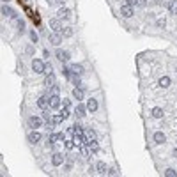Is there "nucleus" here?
Wrapping results in <instances>:
<instances>
[{"instance_id": "37", "label": "nucleus", "mask_w": 177, "mask_h": 177, "mask_svg": "<svg viewBox=\"0 0 177 177\" xmlns=\"http://www.w3.org/2000/svg\"><path fill=\"white\" fill-rule=\"evenodd\" d=\"M16 23H18V28H20L21 32H23V28H25V23H23L21 20H16Z\"/></svg>"}, {"instance_id": "15", "label": "nucleus", "mask_w": 177, "mask_h": 177, "mask_svg": "<svg viewBox=\"0 0 177 177\" xmlns=\"http://www.w3.org/2000/svg\"><path fill=\"white\" fill-rule=\"evenodd\" d=\"M87 110H89V112H96V110H98V101L94 98L87 101Z\"/></svg>"}, {"instance_id": "8", "label": "nucleus", "mask_w": 177, "mask_h": 177, "mask_svg": "<svg viewBox=\"0 0 177 177\" xmlns=\"http://www.w3.org/2000/svg\"><path fill=\"white\" fill-rule=\"evenodd\" d=\"M69 69H71V76H81V73H83V67L80 64H73Z\"/></svg>"}, {"instance_id": "36", "label": "nucleus", "mask_w": 177, "mask_h": 177, "mask_svg": "<svg viewBox=\"0 0 177 177\" xmlns=\"http://www.w3.org/2000/svg\"><path fill=\"white\" fill-rule=\"evenodd\" d=\"M62 106H64V108H69V106H71V101H69V99H64V101H62Z\"/></svg>"}, {"instance_id": "13", "label": "nucleus", "mask_w": 177, "mask_h": 177, "mask_svg": "<svg viewBox=\"0 0 177 177\" xmlns=\"http://www.w3.org/2000/svg\"><path fill=\"white\" fill-rule=\"evenodd\" d=\"M52 163H53L55 167L62 165V163H64V156H62L60 152H55V154H53V158H52Z\"/></svg>"}, {"instance_id": "11", "label": "nucleus", "mask_w": 177, "mask_h": 177, "mask_svg": "<svg viewBox=\"0 0 177 177\" xmlns=\"http://www.w3.org/2000/svg\"><path fill=\"white\" fill-rule=\"evenodd\" d=\"M27 138H28V142H30V143H37V142L41 140V135L34 129L32 133H28V137H27Z\"/></svg>"}, {"instance_id": "23", "label": "nucleus", "mask_w": 177, "mask_h": 177, "mask_svg": "<svg viewBox=\"0 0 177 177\" xmlns=\"http://www.w3.org/2000/svg\"><path fill=\"white\" fill-rule=\"evenodd\" d=\"M85 112H87V106H83V105H78V106H76V115H78V117H83Z\"/></svg>"}, {"instance_id": "16", "label": "nucleus", "mask_w": 177, "mask_h": 177, "mask_svg": "<svg viewBox=\"0 0 177 177\" xmlns=\"http://www.w3.org/2000/svg\"><path fill=\"white\" fill-rule=\"evenodd\" d=\"M154 142H156V143H165V142H167V137H165L161 131H156V133H154Z\"/></svg>"}, {"instance_id": "18", "label": "nucleus", "mask_w": 177, "mask_h": 177, "mask_svg": "<svg viewBox=\"0 0 177 177\" xmlns=\"http://www.w3.org/2000/svg\"><path fill=\"white\" fill-rule=\"evenodd\" d=\"M158 83H159L161 89H167V87H170V78H168V76H161Z\"/></svg>"}, {"instance_id": "24", "label": "nucleus", "mask_w": 177, "mask_h": 177, "mask_svg": "<svg viewBox=\"0 0 177 177\" xmlns=\"http://www.w3.org/2000/svg\"><path fill=\"white\" fill-rule=\"evenodd\" d=\"M98 172L99 174H108V168H106V165H105L103 161H99L98 163Z\"/></svg>"}, {"instance_id": "12", "label": "nucleus", "mask_w": 177, "mask_h": 177, "mask_svg": "<svg viewBox=\"0 0 177 177\" xmlns=\"http://www.w3.org/2000/svg\"><path fill=\"white\" fill-rule=\"evenodd\" d=\"M50 27H52L55 32H60V30H62V25H60V20H59V18H53V20H50Z\"/></svg>"}, {"instance_id": "5", "label": "nucleus", "mask_w": 177, "mask_h": 177, "mask_svg": "<svg viewBox=\"0 0 177 177\" xmlns=\"http://www.w3.org/2000/svg\"><path fill=\"white\" fill-rule=\"evenodd\" d=\"M120 14H122L124 18H131V16H133V7L128 5V4L122 5V7H120Z\"/></svg>"}, {"instance_id": "21", "label": "nucleus", "mask_w": 177, "mask_h": 177, "mask_svg": "<svg viewBox=\"0 0 177 177\" xmlns=\"http://www.w3.org/2000/svg\"><path fill=\"white\" fill-rule=\"evenodd\" d=\"M152 117H156V119H161V117H163V108H159V106L152 108Z\"/></svg>"}, {"instance_id": "39", "label": "nucleus", "mask_w": 177, "mask_h": 177, "mask_svg": "<svg viewBox=\"0 0 177 177\" xmlns=\"http://www.w3.org/2000/svg\"><path fill=\"white\" fill-rule=\"evenodd\" d=\"M64 170H66V172H69V170H71V161H69V163H67V165L64 167Z\"/></svg>"}, {"instance_id": "10", "label": "nucleus", "mask_w": 177, "mask_h": 177, "mask_svg": "<svg viewBox=\"0 0 177 177\" xmlns=\"http://www.w3.org/2000/svg\"><path fill=\"white\" fill-rule=\"evenodd\" d=\"M50 43H52L53 46H59L60 43H62V36H60L59 32H55V34H52V36H50Z\"/></svg>"}, {"instance_id": "1", "label": "nucleus", "mask_w": 177, "mask_h": 177, "mask_svg": "<svg viewBox=\"0 0 177 177\" xmlns=\"http://www.w3.org/2000/svg\"><path fill=\"white\" fill-rule=\"evenodd\" d=\"M44 67H46V66H44L41 60H36V59L32 60V71H34V73H37V75L44 73Z\"/></svg>"}, {"instance_id": "4", "label": "nucleus", "mask_w": 177, "mask_h": 177, "mask_svg": "<svg viewBox=\"0 0 177 177\" xmlns=\"http://www.w3.org/2000/svg\"><path fill=\"white\" fill-rule=\"evenodd\" d=\"M55 57H57L60 62H67V60H69V52H66V50H57V52H55Z\"/></svg>"}, {"instance_id": "27", "label": "nucleus", "mask_w": 177, "mask_h": 177, "mask_svg": "<svg viewBox=\"0 0 177 177\" xmlns=\"http://www.w3.org/2000/svg\"><path fill=\"white\" fill-rule=\"evenodd\" d=\"M75 147H78V145L75 143V140H66V149H67V151H73Z\"/></svg>"}, {"instance_id": "20", "label": "nucleus", "mask_w": 177, "mask_h": 177, "mask_svg": "<svg viewBox=\"0 0 177 177\" xmlns=\"http://www.w3.org/2000/svg\"><path fill=\"white\" fill-rule=\"evenodd\" d=\"M73 98H75V99H78V101H81V99H83V90L76 87V89L73 90Z\"/></svg>"}, {"instance_id": "38", "label": "nucleus", "mask_w": 177, "mask_h": 177, "mask_svg": "<svg viewBox=\"0 0 177 177\" xmlns=\"http://www.w3.org/2000/svg\"><path fill=\"white\" fill-rule=\"evenodd\" d=\"M126 4H128V5H131V7H133V5L137 7V0H126Z\"/></svg>"}, {"instance_id": "28", "label": "nucleus", "mask_w": 177, "mask_h": 177, "mask_svg": "<svg viewBox=\"0 0 177 177\" xmlns=\"http://www.w3.org/2000/svg\"><path fill=\"white\" fill-rule=\"evenodd\" d=\"M87 145H89V147H90V151H98V142H96V140H90V142H87Z\"/></svg>"}, {"instance_id": "22", "label": "nucleus", "mask_w": 177, "mask_h": 177, "mask_svg": "<svg viewBox=\"0 0 177 177\" xmlns=\"http://www.w3.org/2000/svg\"><path fill=\"white\" fill-rule=\"evenodd\" d=\"M43 119H44V120H48V122H52V120H53V115L50 114V110H48V108H44V110H43Z\"/></svg>"}, {"instance_id": "3", "label": "nucleus", "mask_w": 177, "mask_h": 177, "mask_svg": "<svg viewBox=\"0 0 177 177\" xmlns=\"http://www.w3.org/2000/svg\"><path fill=\"white\" fill-rule=\"evenodd\" d=\"M41 124H43V120L39 117H28V128L37 129V128H41Z\"/></svg>"}, {"instance_id": "2", "label": "nucleus", "mask_w": 177, "mask_h": 177, "mask_svg": "<svg viewBox=\"0 0 177 177\" xmlns=\"http://www.w3.org/2000/svg\"><path fill=\"white\" fill-rule=\"evenodd\" d=\"M60 106H62V99H60L57 94H53V96L50 98V108H52V110H57Z\"/></svg>"}, {"instance_id": "17", "label": "nucleus", "mask_w": 177, "mask_h": 177, "mask_svg": "<svg viewBox=\"0 0 177 177\" xmlns=\"http://www.w3.org/2000/svg\"><path fill=\"white\" fill-rule=\"evenodd\" d=\"M2 14H4V16H7V18H14V11H13L11 7H7V5H4V7H2Z\"/></svg>"}, {"instance_id": "25", "label": "nucleus", "mask_w": 177, "mask_h": 177, "mask_svg": "<svg viewBox=\"0 0 177 177\" xmlns=\"http://www.w3.org/2000/svg\"><path fill=\"white\" fill-rule=\"evenodd\" d=\"M168 9H170L172 14H177V0H172V2L168 4Z\"/></svg>"}, {"instance_id": "31", "label": "nucleus", "mask_w": 177, "mask_h": 177, "mask_svg": "<svg viewBox=\"0 0 177 177\" xmlns=\"http://www.w3.org/2000/svg\"><path fill=\"white\" fill-rule=\"evenodd\" d=\"M60 114H62V117H64V119H67V117H69V108H62V112H60Z\"/></svg>"}, {"instance_id": "33", "label": "nucleus", "mask_w": 177, "mask_h": 177, "mask_svg": "<svg viewBox=\"0 0 177 177\" xmlns=\"http://www.w3.org/2000/svg\"><path fill=\"white\" fill-rule=\"evenodd\" d=\"M52 71H53V67H52V64H46V67H44V73H46V75H50Z\"/></svg>"}, {"instance_id": "34", "label": "nucleus", "mask_w": 177, "mask_h": 177, "mask_svg": "<svg viewBox=\"0 0 177 177\" xmlns=\"http://www.w3.org/2000/svg\"><path fill=\"white\" fill-rule=\"evenodd\" d=\"M30 39L34 41V43H37V39H39V37H37V34H36V32H34V30H32V32H30Z\"/></svg>"}, {"instance_id": "32", "label": "nucleus", "mask_w": 177, "mask_h": 177, "mask_svg": "<svg viewBox=\"0 0 177 177\" xmlns=\"http://www.w3.org/2000/svg\"><path fill=\"white\" fill-rule=\"evenodd\" d=\"M59 92H60V87L53 85V87H52V96H53V94H57V96H59Z\"/></svg>"}, {"instance_id": "19", "label": "nucleus", "mask_w": 177, "mask_h": 177, "mask_svg": "<svg viewBox=\"0 0 177 177\" xmlns=\"http://www.w3.org/2000/svg\"><path fill=\"white\" fill-rule=\"evenodd\" d=\"M85 138H87V142L96 140V131L94 129H85Z\"/></svg>"}, {"instance_id": "40", "label": "nucleus", "mask_w": 177, "mask_h": 177, "mask_svg": "<svg viewBox=\"0 0 177 177\" xmlns=\"http://www.w3.org/2000/svg\"><path fill=\"white\" fill-rule=\"evenodd\" d=\"M174 158H177V147L174 149Z\"/></svg>"}, {"instance_id": "9", "label": "nucleus", "mask_w": 177, "mask_h": 177, "mask_svg": "<svg viewBox=\"0 0 177 177\" xmlns=\"http://www.w3.org/2000/svg\"><path fill=\"white\" fill-rule=\"evenodd\" d=\"M44 85H46L48 89H52V87L55 85V75H53V73L46 75V78H44Z\"/></svg>"}, {"instance_id": "7", "label": "nucleus", "mask_w": 177, "mask_h": 177, "mask_svg": "<svg viewBox=\"0 0 177 177\" xmlns=\"http://www.w3.org/2000/svg\"><path fill=\"white\" fill-rule=\"evenodd\" d=\"M57 18H59V20H69V18H71V11L62 7V9H59V13H57Z\"/></svg>"}, {"instance_id": "6", "label": "nucleus", "mask_w": 177, "mask_h": 177, "mask_svg": "<svg viewBox=\"0 0 177 177\" xmlns=\"http://www.w3.org/2000/svg\"><path fill=\"white\" fill-rule=\"evenodd\" d=\"M37 106L43 108V110H44V108H48V106H50V98H48L46 94H44V96H41V98L37 99Z\"/></svg>"}, {"instance_id": "26", "label": "nucleus", "mask_w": 177, "mask_h": 177, "mask_svg": "<svg viewBox=\"0 0 177 177\" xmlns=\"http://www.w3.org/2000/svg\"><path fill=\"white\" fill-rule=\"evenodd\" d=\"M60 32H62V36H66V37H71V36H73V28H71V27H66V28H62Z\"/></svg>"}, {"instance_id": "29", "label": "nucleus", "mask_w": 177, "mask_h": 177, "mask_svg": "<svg viewBox=\"0 0 177 177\" xmlns=\"http://www.w3.org/2000/svg\"><path fill=\"white\" fill-rule=\"evenodd\" d=\"M165 176H167V177H176L177 172H176V170H172V168H168V170H165Z\"/></svg>"}, {"instance_id": "30", "label": "nucleus", "mask_w": 177, "mask_h": 177, "mask_svg": "<svg viewBox=\"0 0 177 177\" xmlns=\"http://www.w3.org/2000/svg\"><path fill=\"white\" fill-rule=\"evenodd\" d=\"M62 120H64L62 114H59V115H53V122H55V124H59V122H62Z\"/></svg>"}, {"instance_id": "14", "label": "nucleus", "mask_w": 177, "mask_h": 177, "mask_svg": "<svg viewBox=\"0 0 177 177\" xmlns=\"http://www.w3.org/2000/svg\"><path fill=\"white\" fill-rule=\"evenodd\" d=\"M60 140H64V133H53V135H50V138H48L50 143H55V142H60Z\"/></svg>"}, {"instance_id": "35", "label": "nucleus", "mask_w": 177, "mask_h": 177, "mask_svg": "<svg viewBox=\"0 0 177 177\" xmlns=\"http://www.w3.org/2000/svg\"><path fill=\"white\" fill-rule=\"evenodd\" d=\"M147 0H137V7H145Z\"/></svg>"}, {"instance_id": "41", "label": "nucleus", "mask_w": 177, "mask_h": 177, "mask_svg": "<svg viewBox=\"0 0 177 177\" xmlns=\"http://www.w3.org/2000/svg\"><path fill=\"white\" fill-rule=\"evenodd\" d=\"M57 2H59V4H66V0H57Z\"/></svg>"}]
</instances>
